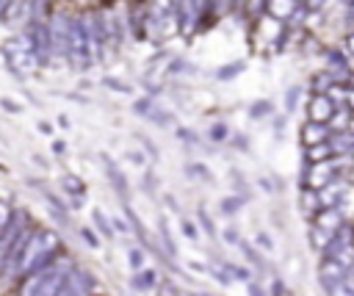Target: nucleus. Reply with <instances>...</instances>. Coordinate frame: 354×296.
<instances>
[{
    "instance_id": "obj_1",
    "label": "nucleus",
    "mask_w": 354,
    "mask_h": 296,
    "mask_svg": "<svg viewBox=\"0 0 354 296\" xmlns=\"http://www.w3.org/2000/svg\"><path fill=\"white\" fill-rule=\"evenodd\" d=\"M73 269H75V263L69 255H58L55 260H47L45 266L25 274V280L20 285V296H55Z\"/></svg>"
},
{
    "instance_id": "obj_2",
    "label": "nucleus",
    "mask_w": 354,
    "mask_h": 296,
    "mask_svg": "<svg viewBox=\"0 0 354 296\" xmlns=\"http://www.w3.org/2000/svg\"><path fill=\"white\" fill-rule=\"evenodd\" d=\"M58 247H61V238H58L55 230H31L23 249H20L14 277H25L34 269L45 266L47 260H53L58 255Z\"/></svg>"
},
{
    "instance_id": "obj_3",
    "label": "nucleus",
    "mask_w": 354,
    "mask_h": 296,
    "mask_svg": "<svg viewBox=\"0 0 354 296\" xmlns=\"http://www.w3.org/2000/svg\"><path fill=\"white\" fill-rule=\"evenodd\" d=\"M66 58L73 61V66L86 69L94 61V50L86 34V23L84 17H69V36H66Z\"/></svg>"
},
{
    "instance_id": "obj_4",
    "label": "nucleus",
    "mask_w": 354,
    "mask_h": 296,
    "mask_svg": "<svg viewBox=\"0 0 354 296\" xmlns=\"http://www.w3.org/2000/svg\"><path fill=\"white\" fill-rule=\"evenodd\" d=\"M3 56H6V66L14 72L17 78H28L34 72V66L39 64L28 34H17L14 39H9L6 47H3Z\"/></svg>"
},
{
    "instance_id": "obj_5",
    "label": "nucleus",
    "mask_w": 354,
    "mask_h": 296,
    "mask_svg": "<svg viewBox=\"0 0 354 296\" xmlns=\"http://www.w3.org/2000/svg\"><path fill=\"white\" fill-rule=\"evenodd\" d=\"M340 227H343V202L318 210L313 227H310V241H313V247H316V249H324V247L335 238V233H338Z\"/></svg>"
},
{
    "instance_id": "obj_6",
    "label": "nucleus",
    "mask_w": 354,
    "mask_h": 296,
    "mask_svg": "<svg viewBox=\"0 0 354 296\" xmlns=\"http://www.w3.org/2000/svg\"><path fill=\"white\" fill-rule=\"evenodd\" d=\"M343 164H346V158H340V156L338 158H327V161H313L305 169V186H307V191H318L321 186L338 180V175L343 172Z\"/></svg>"
},
{
    "instance_id": "obj_7",
    "label": "nucleus",
    "mask_w": 354,
    "mask_h": 296,
    "mask_svg": "<svg viewBox=\"0 0 354 296\" xmlns=\"http://www.w3.org/2000/svg\"><path fill=\"white\" fill-rule=\"evenodd\" d=\"M324 258H335L338 263H343L346 269L354 263V227L351 225H343L335 238L324 247Z\"/></svg>"
},
{
    "instance_id": "obj_8",
    "label": "nucleus",
    "mask_w": 354,
    "mask_h": 296,
    "mask_svg": "<svg viewBox=\"0 0 354 296\" xmlns=\"http://www.w3.org/2000/svg\"><path fill=\"white\" fill-rule=\"evenodd\" d=\"M343 277H346V266L338 263L335 258H324L318 266V282L324 285V291L329 296H340L343 293Z\"/></svg>"
},
{
    "instance_id": "obj_9",
    "label": "nucleus",
    "mask_w": 354,
    "mask_h": 296,
    "mask_svg": "<svg viewBox=\"0 0 354 296\" xmlns=\"http://www.w3.org/2000/svg\"><path fill=\"white\" fill-rule=\"evenodd\" d=\"M94 285H97V282H94V274H92V271H86V269H73L55 296H89V293L94 291Z\"/></svg>"
},
{
    "instance_id": "obj_10",
    "label": "nucleus",
    "mask_w": 354,
    "mask_h": 296,
    "mask_svg": "<svg viewBox=\"0 0 354 296\" xmlns=\"http://www.w3.org/2000/svg\"><path fill=\"white\" fill-rule=\"evenodd\" d=\"M28 36H31V47H34V53H36V61L45 64V61L53 56V50H50V28H47L42 20H34Z\"/></svg>"
},
{
    "instance_id": "obj_11",
    "label": "nucleus",
    "mask_w": 354,
    "mask_h": 296,
    "mask_svg": "<svg viewBox=\"0 0 354 296\" xmlns=\"http://www.w3.org/2000/svg\"><path fill=\"white\" fill-rule=\"evenodd\" d=\"M25 225H28V216H25L23 210L12 213V221H9V227L3 230V236H0V271H3V266H6V258H9L12 241L17 238V233H20V230H23Z\"/></svg>"
},
{
    "instance_id": "obj_12",
    "label": "nucleus",
    "mask_w": 354,
    "mask_h": 296,
    "mask_svg": "<svg viewBox=\"0 0 354 296\" xmlns=\"http://www.w3.org/2000/svg\"><path fill=\"white\" fill-rule=\"evenodd\" d=\"M335 111H338V106H335V100H332L327 92H316V95L310 97V103H307V116H310V122H329Z\"/></svg>"
},
{
    "instance_id": "obj_13",
    "label": "nucleus",
    "mask_w": 354,
    "mask_h": 296,
    "mask_svg": "<svg viewBox=\"0 0 354 296\" xmlns=\"http://www.w3.org/2000/svg\"><path fill=\"white\" fill-rule=\"evenodd\" d=\"M50 28V50L58 53V56H66V36H69V17L64 14H55L53 23L47 25Z\"/></svg>"
},
{
    "instance_id": "obj_14",
    "label": "nucleus",
    "mask_w": 354,
    "mask_h": 296,
    "mask_svg": "<svg viewBox=\"0 0 354 296\" xmlns=\"http://www.w3.org/2000/svg\"><path fill=\"white\" fill-rule=\"evenodd\" d=\"M343 194H346V183L332 180V183H327V186H321V188L316 191V208L324 210V208L340 205V202H343Z\"/></svg>"
},
{
    "instance_id": "obj_15",
    "label": "nucleus",
    "mask_w": 354,
    "mask_h": 296,
    "mask_svg": "<svg viewBox=\"0 0 354 296\" xmlns=\"http://www.w3.org/2000/svg\"><path fill=\"white\" fill-rule=\"evenodd\" d=\"M177 17H180V28L183 34H191L194 25H197V17L202 14L199 6H197V0H177V6H175Z\"/></svg>"
},
{
    "instance_id": "obj_16",
    "label": "nucleus",
    "mask_w": 354,
    "mask_h": 296,
    "mask_svg": "<svg viewBox=\"0 0 354 296\" xmlns=\"http://www.w3.org/2000/svg\"><path fill=\"white\" fill-rule=\"evenodd\" d=\"M329 136H332V127L327 122H307L305 130H302V138H305L307 147L310 144H318V141H327Z\"/></svg>"
},
{
    "instance_id": "obj_17",
    "label": "nucleus",
    "mask_w": 354,
    "mask_h": 296,
    "mask_svg": "<svg viewBox=\"0 0 354 296\" xmlns=\"http://www.w3.org/2000/svg\"><path fill=\"white\" fill-rule=\"evenodd\" d=\"M266 6L274 17L279 20H288V17H296V6H299V0H266Z\"/></svg>"
},
{
    "instance_id": "obj_18",
    "label": "nucleus",
    "mask_w": 354,
    "mask_h": 296,
    "mask_svg": "<svg viewBox=\"0 0 354 296\" xmlns=\"http://www.w3.org/2000/svg\"><path fill=\"white\" fill-rule=\"evenodd\" d=\"M332 156H335V150H332L329 138L307 147V161H310V164H313V161H327V158H332Z\"/></svg>"
},
{
    "instance_id": "obj_19",
    "label": "nucleus",
    "mask_w": 354,
    "mask_h": 296,
    "mask_svg": "<svg viewBox=\"0 0 354 296\" xmlns=\"http://www.w3.org/2000/svg\"><path fill=\"white\" fill-rule=\"evenodd\" d=\"M9 221H12V208L6 199H0V236H3V230L9 227Z\"/></svg>"
},
{
    "instance_id": "obj_20",
    "label": "nucleus",
    "mask_w": 354,
    "mask_h": 296,
    "mask_svg": "<svg viewBox=\"0 0 354 296\" xmlns=\"http://www.w3.org/2000/svg\"><path fill=\"white\" fill-rule=\"evenodd\" d=\"M105 166H108V175L114 177V186H116V191H119V194H127V186H125V177H122V175L116 172V166H114L111 161H105Z\"/></svg>"
},
{
    "instance_id": "obj_21",
    "label": "nucleus",
    "mask_w": 354,
    "mask_h": 296,
    "mask_svg": "<svg viewBox=\"0 0 354 296\" xmlns=\"http://www.w3.org/2000/svg\"><path fill=\"white\" fill-rule=\"evenodd\" d=\"M94 221H97V227L103 230V236H105V238H111V236H114V230H111V225H108V219H105L100 210H94Z\"/></svg>"
},
{
    "instance_id": "obj_22",
    "label": "nucleus",
    "mask_w": 354,
    "mask_h": 296,
    "mask_svg": "<svg viewBox=\"0 0 354 296\" xmlns=\"http://www.w3.org/2000/svg\"><path fill=\"white\" fill-rule=\"evenodd\" d=\"M153 282H155V274H153V271L138 274V277H136V288H150Z\"/></svg>"
},
{
    "instance_id": "obj_23",
    "label": "nucleus",
    "mask_w": 354,
    "mask_h": 296,
    "mask_svg": "<svg viewBox=\"0 0 354 296\" xmlns=\"http://www.w3.org/2000/svg\"><path fill=\"white\" fill-rule=\"evenodd\" d=\"M183 233L188 238H197V227H194V221H183Z\"/></svg>"
},
{
    "instance_id": "obj_24",
    "label": "nucleus",
    "mask_w": 354,
    "mask_h": 296,
    "mask_svg": "<svg viewBox=\"0 0 354 296\" xmlns=\"http://www.w3.org/2000/svg\"><path fill=\"white\" fill-rule=\"evenodd\" d=\"M64 183H66V188H69V191H81V188H84V186H81V180H75V177H66Z\"/></svg>"
},
{
    "instance_id": "obj_25",
    "label": "nucleus",
    "mask_w": 354,
    "mask_h": 296,
    "mask_svg": "<svg viewBox=\"0 0 354 296\" xmlns=\"http://www.w3.org/2000/svg\"><path fill=\"white\" fill-rule=\"evenodd\" d=\"M238 69H241V64H236V66H225L219 78H230V75H236V72H238Z\"/></svg>"
},
{
    "instance_id": "obj_26",
    "label": "nucleus",
    "mask_w": 354,
    "mask_h": 296,
    "mask_svg": "<svg viewBox=\"0 0 354 296\" xmlns=\"http://www.w3.org/2000/svg\"><path fill=\"white\" fill-rule=\"evenodd\" d=\"M238 210V199H225V213H233Z\"/></svg>"
},
{
    "instance_id": "obj_27",
    "label": "nucleus",
    "mask_w": 354,
    "mask_h": 296,
    "mask_svg": "<svg viewBox=\"0 0 354 296\" xmlns=\"http://www.w3.org/2000/svg\"><path fill=\"white\" fill-rule=\"evenodd\" d=\"M199 219H202V225H205V230H207L210 236H216V230H214V225H210V221H207V216H205V213H199Z\"/></svg>"
},
{
    "instance_id": "obj_28",
    "label": "nucleus",
    "mask_w": 354,
    "mask_h": 296,
    "mask_svg": "<svg viewBox=\"0 0 354 296\" xmlns=\"http://www.w3.org/2000/svg\"><path fill=\"white\" fill-rule=\"evenodd\" d=\"M305 6H307L310 12H316V9H321V6H324V0H305Z\"/></svg>"
},
{
    "instance_id": "obj_29",
    "label": "nucleus",
    "mask_w": 354,
    "mask_h": 296,
    "mask_svg": "<svg viewBox=\"0 0 354 296\" xmlns=\"http://www.w3.org/2000/svg\"><path fill=\"white\" fill-rule=\"evenodd\" d=\"M346 50H349V53H354V31L346 36Z\"/></svg>"
},
{
    "instance_id": "obj_30",
    "label": "nucleus",
    "mask_w": 354,
    "mask_h": 296,
    "mask_svg": "<svg viewBox=\"0 0 354 296\" xmlns=\"http://www.w3.org/2000/svg\"><path fill=\"white\" fill-rule=\"evenodd\" d=\"M222 136H225V127H222V125H216V127H214V138H216V141H222Z\"/></svg>"
},
{
    "instance_id": "obj_31",
    "label": "nucleus",
    "mask_w": 354,
    "mask_h": 296,
    "mask_svg": "<svg viewBox=\"0 0 354 296\" xmlns=\"http://www.w3.org/2000/svg\"><path fill=\"white\" fill-rule=\"evenodd\" d=\"M249 293H252V296H263V288H260V285H249Z\"/></svg>"
},
{
    "instance_id": "obj_32",
    "label": "nucleus",
    "mask_w": 354,
    "mask_h": 296,
    "mask_svg": "<svg viewBox=\"0 0 354 296\" xmlns=\"http://www.w3.org/2000/svg\"><path fill=\"white\" fill-rule=\"evenodd\" d=\"M263 111H268V106H266V103H260L257 108H252V114H263Z\"/></svg>"
},
{
    "instance_id": "obj_33",
    "label": "nucleus",
    "mask_w": 354,
    "mask_h": 296,
    "mask_svg": "<svg viewBox=\"0 0 354 296\" xmlns=\"http://www.w3.org/2000/svg\"><path fill=\"white\" fill-rule=\"evenodd\" d=\"M130 260H133V266H138V263H141V255H138V252H133V255H130Z\"/></svg>"
},
{
    "instance_id": "obj_34",
    "label": "nucleus",
    "mask_w": 354,
    "mask_h": 296,
    "mask_svg": "<svg viewBox=\"0 0 354 296\" xmlns=\"http://www.w3.org/2000/svg\"><path fill=\"white\" fill-rule=\"evenodd\" d=\"M349 108H354V89H351V95H349Z\"/></svg>"
},
{
    "instance_id": "obj_35",
    "label": "nucleus",
    "mask_w": 354,
    "mask_h": 296,
    "mask_svg": "<svg viewBox=\"0 0 354 296\" xmlns=\"http://www.w3.org/2000/svg\"><path fill=\"white\" fill-rule=\"evenodd\" d=\"M197 296H210V293H197Z\"/></svg>"
},
{
    "instance_id": "obj_36",
    "label": "nucleus",
    "mask_w": 354,
    "mask_h": 296,
    "mask_svg": "<svg viewBox=\"0 0 354 296\" xmlns=\"http://www.w3.org/2000/svg\"><path fill=\"white\" fill-rule=\"evenodd\" d=\"M351 158H354V150H351Z\"/></svg>"
}]
</instances>
